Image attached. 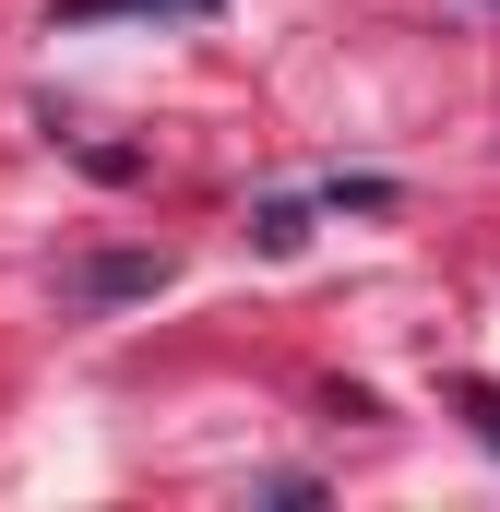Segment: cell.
I'll use <instances>...</instances> for the list:
<instances>
[{
  "instance_id": "3",
  "label": "cell",
  "mask_w": 500,
  "mask_h": 512,
  "mask_svg": "<svg viewBox=\"0 0 500 512\" xmlns=\"http://www.w3.org/2000/svg\"><path fill=\"white\" fill-rule=\"evenodd\" d=\"M120 12H215V0H48V36H72V24H120Z\"/></svg>"
},
{
  "instance_id": "2",
  "label": "cell",
  "mask_w": 500,
  "mask_h": 512,
  "mask_svg": "<svg viewBox=\"0 0 500 512\" xmlns=\"http://www.w3.org/2000/svg\"><path fill=\"white\" fill-rule=\"evenodd\" d=\"M250 251H262V262H298V251H310V203H298V191L250 203Z\"/></svg>"
},
{
  "instance_id": "4",
  "label": "cell",
  "mask_w": 500,
  "mask_h": 512,
  "mask_svg": "<svg viewBox=\"0 0 500 512\" xmlns=\"http://www.w3.org/2000/svg\"><path fill=\"white\" fill-rule=\"evenodd\" d=\"M453 405L477 417V441H489V453H500V393H489V382H465V393H453Z\"/></svg>"
},
{
  "instance_id": "1",
  "label": "cell",
  "mask_w": 500,
  "mask_h": 512,
  "mask_svg": "<svg viewBox=\"0 0 500 512\" xmlns=\"http://www.w3.org/2000/svg\"><path fill=\"white\" fill-rule=\"evenodd\" d=\"M167 286V251H96V262H72V298L84 310H120V298H155Z\"/></svg>"
}]
</instances>
